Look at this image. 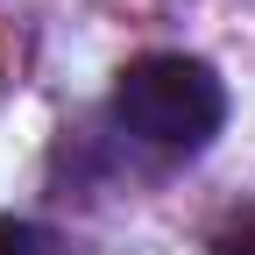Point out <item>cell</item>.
<instances>
[{
	"label": "cell",
	"mask_w": 255,
	"mask_h": 255,
	"mask_svg": "<svg viewBox=\"0 0 255 255\" xmlns=\"http://www.w3.org/2000/svg\"><path fill=\"white\" fill-rule=\"evenodd\" d=\"M107 114H114V128L135 149L199 156L227 128V78L206 57H191V50H149L135 64H121Z\"/></svg>",
	"instance_id": "obj_1"
},
{
	"label": "cell",
	"mask_w": 255,
	"mask_h": 255,
	"mask_svg": "<svg viewBox=\"0 0 255 255\" xmlns=\"http://www.w3.org/2000/svg\"><path fill=\"white\" fill-rule=\"evenodd\" d=\"M206 255H255V206H248V213H234L227 227L206 241Z\"/></svg>",
	"instance_id": "obj_3"
},
{
	"label": "cell",
	"mask_w": 255,
	"mask_h": 255,
	"mask_svg": "<svg viewBox=\"0 0 255 255\" xmlns=\"http://www.w3.org/2000/svg\"><path fill=\"white\" fill-rule=\"evenodd\" d=\"M0 255H57V248H50V234L36 227V220L0 213Z\"/></svg>",
	"instance_id": "obj_2"
}]
</instances>
